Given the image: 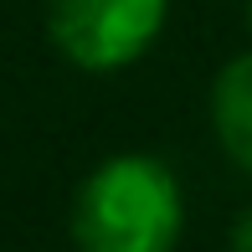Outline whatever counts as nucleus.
Here are the masks:
<instances>
[{"label": "nucleus", "mask_w": 252, "mask_h": 252, "mask_svg": "<svg viewBox=\"0 0 252 252\" xmlns=\"http://www.w3.org/2000/svg\"><path fill=\"white\" fill-rule=\"evenodd\" d=\"M77 252H175L186 232V190L159 155L124 150L83 175L67 216Z\"/></svg>", "instance_id": "f257e3e1"}, {"label": "nucleus", "mask_w": 252, "mask_h": 252, "mask_svg": "<svg viewBox=\"0 0 252 252\" xmlns=\"http://www.w3.org/2000/svg\"><path fill=\"white\" fill-rule=\"evenodd\" d=\"M170 0H41V26L62 62L77 72L134 67L159 41Z\"/></svg>", "instance_id": "f03ea898"}, {"label": "nucleus", "mask_w": 252, "mask_h": 252, "mask_svg": "<svg viewBox=\"0 0 252 252\" xmlns=\"http://www.w3.org/2000/svg\"><path fill=\"white\" fill-rule=\"evenodd\" d=\"M211 134L221 155L252 180V52H237L211 83Z\"/></svg>", "instance_id": "7ed1b4c3"}, {"label": "nucleus", "mask_w": 252, "mask_h": 252, "mask_svg": "<svg viewBox=\"0 0 252 252\" xmlns=\"http://www.w3.org/2000/svg\"><path fill=\"white\" fill-rule=\"evenodd\" d=\"M226 242H232V252H252V206H247V211H237L232 237H226Z\"/></svg>", "instance_id": "20e7f679"}, {"label": "nucleus", "mask_w": 252, "mask_h": 252, "mask_svg": "<svg viewBox=\"0 0 252 252\" xmlns=\"http://www.w3.org/2000/svg\"><path fill=\"white\" fill-rule=\"evenodd\" d=\"M247 31H252V0H247Z\"/></svg>", "instance_id": "39448f33"}]
</instances>
